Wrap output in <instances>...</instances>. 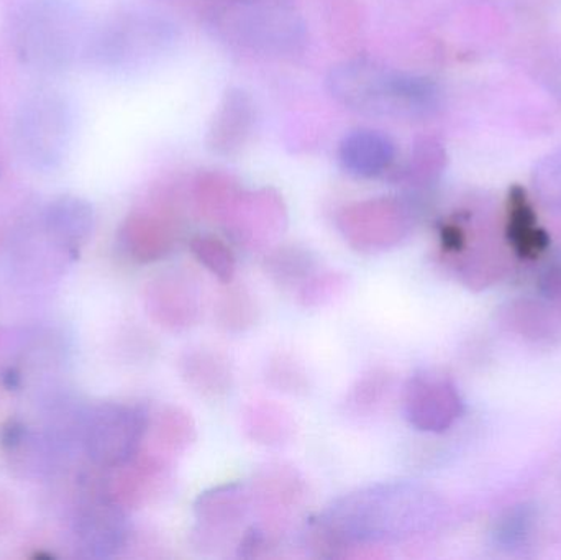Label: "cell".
Returning <instances> with one entry per match:
<instances>
[{
  "label": "cell",
  "instance_id": "9a60e30c",
  "mask_svg": "<svg viewBox=\"0 0 561 560\" xmlns=\"http://www.w3.org/2000/svg\"><path fill=\"white\" fill-rule=\"evenodd\" d=\"M180 372L187 387L201 397L219 398L233 384L232 367L226 355L213 348H191L181 357Z\"/></svg>",
  "mask_w": 561,
  "mask_h": 560
},
{
  "label": "cell",
  "instance_id": "44dd1931",
  "mask_svg": "<svg viewBox=\"0 0 561 560\" xmlns=\"http://www.w3.org/2000/svg\"><path fill=\"white\" fill-rule=\"evenodd\" d=\"M348 285L350 278L345 273L319 270L294 292V296L304 308H322L345 295Z\"/></svg>",
  "mask_w": 561,
  "mask_h": 560
},
{
  "label": "cell",
  "instance_id": "5b68a950",
  "mask_svg": "<svg viewBox=\"0 0 561 560\" xmlns=\"http://www.w3.org/2000/svg\"><path fill=\"white\" fill-rule=\"evenodd\" d=\"M340 232L356 252L373 255L394 249L411 232V214L391 197L366 201L340 213Z\"/></svg>",
  "mask_w": 561,
  "mask_h": 560
},
{
  "label": "cell",
  "instance_id": "7402d4cb",
  "mask_svg": "<svg viewBox=\"0 0 561 560\" xmlns=\"http://www.w3.org/2000/svg\"><path fill=\"white\" fill-rule=\"evenodd\" d=\"M391 388V374L382 368H375L356 381L355 387L350 391L346 403L355 413H371L376 408L381 407Z\"/></svg>",
  "mask_w": 561,
  "mask_h": 560
},
{
  "label": "cell",
  "instance_id": "9c48e42d",
  "mask_svg": "<svg viewBox=\"0 0 561 560\" xmlns=\"http://www.w3.org/2000/svg\"><path fill=\"white\" fill-rule=\"evenodd\" d=\"M145 308L151 321L164 331H187L199 319L201 293L197 283L181 270H168L148 283Z\"/></svg>",
  "mask_w": 561,
  "mask_h": 560
},
{
  "label": "cell",
  "instance_id": "7c38bea8",
  "mask_svg": "<svg viewBox=\"0 0 561 560\" xmlns=\"http://www.w3.org/2000/svg\"><path fill=\"white\" fill-rule=\"evenodd\" d=\"M178 230L163 214L138 213L121 230V245L134 262L157 263L176 249Z\"/></svg>",
  "mask_w": 561,
  "mask_h": 560
},
{
  "label": "cell",
  "instance_id": "8992f818",
  "mask_svg": "<svg viewBox=\"0 0 561 560\" xmlns=\"http://www.w3.org/2000/svg\"><path fill=\"white\" fill-rule=\"evenodd\" d=\"M404 413L422 433H445L463 413V401L450 378L422 370L405 385Z\"/></svg>",
  "mask_w": 561,
  "mask_h": 560
},
{
  "label": "cell",
  "instance_id": "277c9868",
  "mask_svg": "<svg viewBox=\"0 0 561 560\" xmlns=\"http://www.w3.org/2000/svg\"><path fill=\"white\" fill-rule=\"evenodd\" d=\"M148 423L147 410L137 404H99L82 421V446L99 469H115L140 453Z\"/></svg>",
  "mask_w": 561,
  "mask_h": 560
},
{
  "label": "cell",
  "instance_id": "6da1fadb",
  "mask_svg": "<svg viewBox=\"0 0 561 560\" xmlns=\"http://www.w3.org/2000/svg\"><path fill=\"white\" fill-rule=\"evenodd\" d=\"M81 35V15L69 0H28L16 16V52L35 69L58 71L69 66Z\"/></svg>",
  "mask_w": 561,
  "mask_h": 560
},
{
  "label": "cell",
  "instance_id": "ac0fdd59",
  "mask_svg": "<svg viewBox=\"0 0 561 560\" xmlns=\"http://www.w3.org/2000/svg\"><path fill=\"white\" fill-rule=\"evenodd\" d=\"M263 268L276 285L294 293L313 273L319 272V263L309 250L302 247L284 245L266 253Z\"/></svg>",
  "mask_w": 561,
  "mask_h": 560
},
{
  "label": "cell",
  "instance_id": "5bb4252c",
  "mask_svg": "<svg viewBox=\"0 0 561 560\" xmlns=\"http://www.w3.org/2000/svg\"><path fill=\"white\" fill-rule=\"evenodd\" d=\"M394 157L391 138L369 128L352 132L340 145V163L353 176H379L391 167Z\"/></svg>",
  "mask_w": 561,
  "mask_h": 560
},
{
  "label": "cell",
  "instance_id": "52a82bcc",
  "mask_svg": "<svg viewBox=\"0 0 561 560\" xmlns=\"http://www.w3.org/2000/svg\"><path fill=\"white\" fill-rule=\"evenodd\" d=\"M252 510V492L243 483H224L201 493L194 502L197 548H220Z\"/></svg>",
  "mask_w": 561,
  "mask_h": 560
},
{
  "label": "cell",
  "instance_id": "3957f363",
  "mask_svg": "<svg viewBox=\"0 0 561 560\" xmlns=\"http://www.w3.org/2000/svg\"><path fill=\"white\" fill-rule=\"evenodd\" d=\"M72 127L69 102L55 92H38L26 99L16 114V148L35 170H56L71 150Z\"/></svg>",
  "mask_w": 561,
  "mask_h": 560
},
{
  "label": "cell",
  "instance_id": "2e32d148",
  "mask_svg": "<svg viewBox=\"0 0 561 560\" xmlns=\"http://www.w3.org/2000/svg\"><path fill=\"white\" fill-rule=\"evenodd\" d=\"M147 433L153 441V450L174 459L186 453L196 441V421L183 408L170 404L150 418Z\"/></svg>",
  "mask_w": 561,
  "mask_h": 560
},
{
  "label": "cell",
  "instance_id": "d6986e66",
  "mask_svg": "<svg viewBox=\"0 0 561 560\" xmlns=\"http://www.w3.org/2000/svg\"><path fill=\"white\" fill-rule=\"evenodd\" d=\"M214 306V318L217 325L229 334H243L259 321V305L252 293L243 286L224 285Z\"/></svg>",
  "mask_w": 561,
  "mask_h": 560
},
{
  "label": "cell",
  "instance_id": "7a4b0ae2",
  "mask_svg": "<svg viewBox=\"0 0 561 560\" xmlns=\"http://www.w3.org/2000/svg\"><path fill=\"white\" fill-rule=\"evenodd\" d=\"M329 84L346 107L376 117H404L427 99V89L417 79L366 62H346L333 69Z\"/></svg>",
  "mask_w": 561,
  "mask_h": 560
},
{
  "label": "cell",
  "instance_id": "cb8c5ba5",
  "mask_svg": "<svg viewBox=\"0 0 561 560\" xmlns=\"http://www.w3.org/2000/svg\"><path fill=\"white\" fill-rule=\"evenodd\" d=\"M511 240H513L517 252L523 256H529V259H536L547 247L546 233L542 230L536 229L533 214L526 207H520L514 214Z\"/></svg>",
  "mask_w": 561,
  "mask_h": 560
},
{
  "label": "cell",
  "instance_id": "ba28073f",
  "mask_svg": "<svg viewBox=\"0 0 561 560\" xmlns=\"http://www.w3.org/2000/svg\"><path fill=\"white\" fill-rule=\"evenodd\" d=\"M76 538L82 555L95 559L112 558L127 542V510L111 499L104 485L94 490L79 508Z\"/></svg>",
  "mask_w": 561,
  "mask_h": 560
},
{
  "label": "cell",
  "instance_id": "ffe728a7",
  "mask_svg": "<svg viewBox=\"0 0 561 560\" xmlns=\"http://www.w3.org/2000/svg\"><path fill=\"white\" fill-rule=\"evenodd\" d=\"M191 252L197 262L209 270L222 285H229L236 278L237 259L224 240L213 236H197L191 240Z\"/></svg>",
  "mask_w": 561,
  "mask_h": 560
},
{
  "label": "cell",
  "instance_id": "603a6c76",
  "mask_svg": "<svg viewBox=\"0 0 561 560\" xmlns=\"http://www.w3.org/2000/svg\"><path fill=\"white\" fill-rule=\"evenodd\" d=\"M534 522H536V515L529 506H517V508L511 510L497 523L496 535H494L497 545L507 549L526 545L527 539L530 538V533H533Z\"/></svg>",
  "mask_w": 561,
  "mask_h": 560
},
{
  "label": "cell",
  "instance_id": "30bf717a",
  "mask_svg": "<svg viewBox=\"0 0 561 560\" xmlns=\"http://www.w3.org/2000/svg\"><path fill=\"white\" fill-rule=\"evenodd\" d=\"M250 492L253 508H259L266 525L279 532L287 516L296 512L307 499L306 480L297 470L284 464L263 467L253 479Z\"/></svg>",
  "mask_w": 561,
  "mask_h": 560
},
{
  "label": "cell",
  "instance_id": "8fae6325",
  "mask_svg": "<svg viewBox=\"0 0 561 560\" xmlns=\"http://www.w3.org/2000/svg\"><path fill=\"white\" fill-rule=\"evenodd\" d=\"M226 222L240 247L263 250L276 242L286 229V213L278 197L260 194L232 207Z\"/></svg>",
  "mask_w": 561,
  "mask_h": 560
},
{
  "label": "cell",
  "instance_id": "4fadbf2b",
  "mask_svg": "<svg viewBox=\"0 0 561 560\" xmlns=\"http://www.w3.org/2000/svg\"><path fill=\"white\" fill-rule=\"evenodd\" d=\"M95 227V214L91 204L82 197H56L45 210V229L49 239L65 249L78 250L91 239Z\"/></svg>",
  "mask_w": 561,
  "mask_h": 560
},
{
  "label": "cell",
  "instance_id": "484cf974",
  "mask_svg": "<svg viewBox=\"0 0 561 560\" xmlns=\"http://www.w3.org/2000/svg\"><path fill=\"white\" fill-rule=\"evenodd\" d=\"M543 292L553 302L561 306V268H552L543 279Z\"/></svg>",
  "mask_w": 561,
  "mask_h": 560
},
{
  "label": "cell",
  "instance_id": "e0dca14e",
  "mask_svg": "<svg viewBox=\"0 0 561 560\" xmlns=\"http://www.w3.org/2000/svg\"><path fill=\"white\" fill-rule=\"evenodd\" d=\"M242 426L250 439L270 447L289 443L296 433L293 414L272 401L249 404L243 411Z\"/></svg>",
  "mask_w": 561,
  "mask_h": 560
},
{
  "label": "cell",
  "instance_id": "d4e9b609",
  "mask_svg": "<svg viewBox=\"0 0 561 560\" xmlns=\"http://www.w3.org/2000/svg\"><path fill=\"white\" fill-rule=\"evenodd\" d=\"M268 381L284 393H302L307 388V374L289 355H276L268 365Z\"/></svg>",
  "mask_w": 561,
  "mask_h": 560
}]
</instances>
